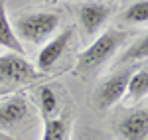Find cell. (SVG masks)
Here are the masks:
<instances>
[{"mask_svg":"<svg viewBox=\"0 0 148 140\" xmlns=\"http://www.w3.org/2000/svg\"><path fill=\"white\" fill-rule=\"evenodd\" d=\"M128 30H119V28H109L93 40L91 46H87L79 55H77V65L75 73L81 77H89L97 69H101L105 63H109L114 57V53L125 46L130 38Z\"/></svg>","mask_w":148,"mask_h":140,"instance_id":"6da1fadb","label":"cell"},{"mask_svg":"<svg viewBox=\"0 0 148 140\" xmlns=\"http://www.w3.org/2000/svg\"><path fill=\"white\" fill-rule=\"evenodd\" d=\"M46 73H40L24 55L6 51L0 55V97L18 93L22 87L36 83Z\"/></svg>","mask_w":148,"mask_h":140,"instance_id":"7a4b0ae2","label":"cell"},{"mask_svg":"<svg viewBox=\"0 0 148 140\" xmlns=\"http://www.w3.org/2000/svg\"><path fill=\"white\" fill-rule=\"evenodd\" d=\"M61 18L56 12H28L14 20V32L20 42L28 44H44L57 32Z\"/></svg>","mask_w":148,"mask_h":140,"instance_id":"3957f363","label":"cell"},{"mask_svg":"<svg viewBox=\"0 0 148 140\" xmlns=\"http://www.w3.org/2000/svg\"><path fill=\"white\" fill-rule=\"evenodd\" d=\"M140 67V63H130V65H119L116 69L105 77L97 89H95V95H93V105L97 107L99 111H107L113 105H116L123 97H125L126 91V83H128V77L132 75V71Z\"/></svg>","mask_w":148,"mask_h":140,"instance_id":"277c9868","label":"cell"},{"mask_svg":"<svg viewBox=\"0 0 148 140\" xmlns=\"http://www.w3.org/2000/svg\"><path fill=\"white\" fill-rule=\"evenodd\" d=\"M73 32H75V28L67 26V28H63L61 32H57L53 38H49L46 42V46L40 49L38 59H36V69L40 73H47L59 61V57L63 55V51L67 49L69 42L73 38Z\"/></svg>","mask_w":148,"mask_h":140,"instance_id":"5b68a950","label":"cell"},{"mask_svg":"<svg viewBox=\"0 0 148 140\" xmlns=\"http://www.w3.org/2000/svg\"><path fill=\"white\" fill-rule=\"evenodd\" d=\"M30 115V105L28 99L22 93L8 95L0 101V130L8 132L14 126L22 124Z\"/></svg>","mask_w":148,"mask_h":140,"instance_id":"8992f818","label":"cell"},{"mask_svg":"<svg viewBox=\"0 0 148 140\" xmlns=\"http://www.w3.org/2000/svg\"><path fill=\"white\" fill-rule=\"evenodd\" d=\"M111 6L109 4H103V2H97V0H89V2H83L79 6V26L81 30L87 36H93L101 30L105 22L109 20L111 16Z\"/></svg>","mask_w":148,"mask_h":140,"instance_id":"52a82bcc","label":"cell"},{"mask_svg":"<svg viewBox=\"0 0 148 140\" xmlns=\"http://www.w3.org/2000/svg\"><path fill=\"white\" fill-rule=\"evenodd\" d=\"M116 134L123 140H146L148 136V111L146 107H138L126 113L116 122Z\"/></svg>","mask_w":148,"mask_h":140,"instance_id":"ba28073f","label":"cell"},{"mask_svg":"<svg viewBox=\"0 0 148 140\" xmlns=\"http://www.w3.org/2000/svg\"><path fill=\"white\" fill-rule=\"evenodd\" d=\"M0 47H6L8 51L20 53V55H24V51H26L22 42L18 40V36L14 32V28H12L10 20H8L4 0H0Z\"/></svg>","mask_w":148,"mask_h":140,"instance_id":"9c48e42d","label":"cell"},{"mask_svg":"<svg viewBox=\"0 0 148 140\" xmlns=\"http://www.w3.org/2000/svg\"><path fill=\"white\" fill-rule=\"evenodd\" d=\"M69 130H71L69 113H57L56 117L44 120L42 140H69Z\"/></svg>","mask_w":148,"mask_h":140,"instance_id":"30bf717a","label":"cell"},{"mask_svg":"<svg viewBox=\"0 0 148 140\" xmlns=\"http://www.w3.org/2000/svg\"><path fill=\"white\" fill-rule=\"evenodd\" d=\"M146 93H148V69H146V65H142V67H136L132 71V75L128 77L125 95L130 101L138 103L140 99L146 97Z\"/></svg>","mask_w":148,"mask_h":140,"instance_id":"8fae6325","label":"cell"},{"mask_svg":"<svg viewBox=\"0 0 148 140\" xmlns=\"http://www.w3.org/2000/svg\"><path fill=\"white\" fill-rule=\"evenodd\" d=\"M146 57H148V38L146 34H142L123 51V55L119 57V65L140 63V61H146Z\"/></svg>","mask_w":148,"mask_h":140,"instance_id":"7c38bea8","label":"cell"},{"mask_svg":"<svg viewBox=\"0 0 148 140\" xmlns=\"http://www.w3.org/2000/svg\"><path fill=\"white\" fill-rule=\"evenodd\" d=\"M38 107H40V113H42L44 120L56 117L59 113V99H57L56 91L49 85H42L40 87V91H38Z\"/></svg>","mask_w":148,"mask_h":140,"instance_id":"4fadbf2b","label":"cell"},{"mask_svg":"<svg viewBox=\"0 0 148 140\" xmlns=\"http://www.w3.org/2000/svg\"><path fill=\"white\" fill-rule=\"evenodd\" d=\"M121 22L132 24V26H144L148 22V2L146 0H136L132 2L123 14H121Z\"/></svg>","mask_w":148,"mask_h":140,"instance_id":"5bb4252c","label":"cell"},{"mask_svg":"<svg viewBox=\"0 0 148 140\" xmlns=\"http://www.w3.org/2000/svg\"><path fill=\"white\" fill-rule=\"evenodd\" d=\"M0 140H20V138H14L12 134H8V132H2V130H0Z\"/></svg>","mask_w":148,"mask_h":140,"instance_id":"9a60e30c","label":"cell"},{"mask_svg":"<svg viewBox=\"0 0 148 140\" xmlns=\"http://www.w3.org/2000/svg\"><path fill=\"white\" fill-rule=\"evenodd\" d=\"M2 99H4V97H0V101H2Z\"/></svg>","mask_w":148,"mask_h":140,"instance_id":"2e32d148","label":"cell"}]
</instances>
